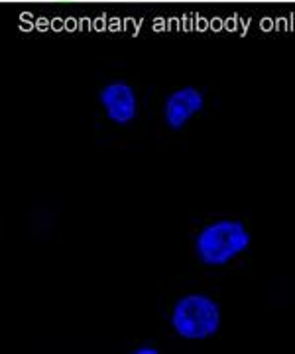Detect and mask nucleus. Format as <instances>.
Returning a JSON list of instances; mask_svg holds the SVG:
<instances>
[{
    "label": "nucleus",
    "mask_w": 295,
    "mask_h": 354,
    "mask_svg": "<svg viewBox=\"0 0 295 354\" xmlns=\"http://www.w3.org/2000/svg\"><path fill=\"white\" fill-rule=\"evenodd\" d=\"M205 109V97L197 87H181L167 95L164 101V120L166 127L180 132L185 124Z\"/></svg>",
    "instance_id": "obj_3"
},
{
    "label": "nucleus",
    "mask_w": 295,
    "mask_h": 354,
    "mask_svg": "<svg viewBox=\"0 0 295 354\" xmlns=\"http://www.w3.org/2000/svg\"><path fill=\"white\" fill-rule=\"evenodd\" d=\"M252 236L240 221L222 218L209 223L195 239V254L201 264L218 268L248 250Z\"/></svg>",
    "instance_id": "obj_1"
},
{
    "label": "nucleus",
    "mask_w": 295,
    "mask_h": 354,
    "mask_svg": "<svg viewBox=\"0 0 295 354\" xmlns=\"http://www.w3.org/2000/svg\"><path fill=\"white\" fill-rule=\"evenodd\" d=\"M220 305L207 293H187L171 311V329L185 341H207L220 329Z\"/></svg>",
    "instance_id": "obj_2"
},
{
    "label": "nucleus",
    "mask_w": 295,
    "mask_h": 354,
    "mask_svg": "<svg viewBox=\"0 0 295 354\" xmlns=\"http://www.w3.org/2000/svg\"><path fill=\"white\" fill-rule=\"evenodd\" d=\"M132 353L134 354H158L160 351H158V348H150V346H142V348H134Z\"/></svg>",
    "instance_id": "obj_5"
},
{
    "label": "nucleus",
    "mask_w": 295,
    "mask_h": 354,
    "mask_svg": "<svg viewBox=\"0 0 295 354\" xmlns=\"http://www.w3.org/2000/svg\"><path fill=\"white\" fill-rule=\"evenodd\" d=\"M99 101L104 109L106 118L115 124H120V127L130 124L138 114L136 93L124 81H116V83L106 85L99 95Z\"/></svg>",
    "instance_id": "obj_4"
}]
</instances>
